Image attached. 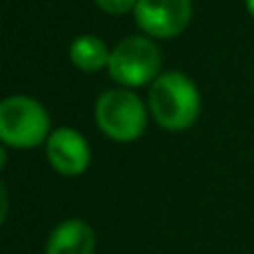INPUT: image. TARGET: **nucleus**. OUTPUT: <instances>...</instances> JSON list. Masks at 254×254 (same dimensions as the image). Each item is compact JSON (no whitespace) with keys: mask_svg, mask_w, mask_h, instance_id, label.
I'll return each mask as SVG.
<instances>
[{"mask_svg":"<svg viewBox=\"0 0 254 254\" xmlns=\"http://www.w3.org/2000/svg\"><path fill=\"white\" fill-rule=\"evenodd\" d=\"M147 107L158 125L167 131H185L198 121L201 92L183 71H163L147 92Z\"/></svg>","mask_w":254,"mask_h":254,"instance_id":"f257e3e1","label":"nucleus"},{"mask_svg":"<svg viewBox=\"0 0 254 254\" xmlns=\"http://www.w3.org/2000/svg\"><path fill=\"white\" fill-rule=\"evenodd\" d=\"M52 119L40 101L25 94L7 96L0 103V140L13 149H34L52 134Z\"/></svg>","mask_w":254,"mask_h":254,"instance_id":"f03ea898","label":"nucleus"},{"mask_svg":"<svg viewBox=\"0 0 254 254\" xmlns=\"http://www.w3.org/2000/svg\"><path fill=\"white\" fill-rule=\"evenodd\" d=\"M149 107L129 87L107 89L98 96L94 107L96 125L107 138L116 143H131L145 134Z\"/></svg>","mask_w":254,"mask_h":254,"instance_id":"7ed1b4c3","label":"nucleus"},{"mask_svg":"<svg viewBox=\"0 0 254 254\" xmlns=\"http://www.w3.org/2000/svg\"><path fill=\"white\" fill-rule=\"evenodd\" d=\"M163 52L156 40L149 36H127L123 38L110 56V78L121 87H143L152 85L163 74Z\"/></svg>","mask_w":254,"mask_h":254,"instance_id":"20e7f679","label":"nucleus"},{"mask_svg":"<svg viewBox=\"0 0 254 254\" xmlns=\"http://www.w3.org/2000/svg\"><path fill=\"white\" fill-rule=\"evenodd\" d=\"M192 0H138L134 20L145 36L170 40L183 34L192 20Z\"/></svg>","mask_w":254,"mask_h":254,"instance_id":"39448f33","label":"nucleus"},{"mask_svg":"<svg viewBox=\"0 0 254 254\" xmlns=\"http://www.w3.org/2000/svg\"><path fill=\"white\" fill-rule=\"evenodd\" d=\"M45 154L49 165L63 176L85 174L92 163L87 138L74 127H56L45 143Z\"/></svg>","mask_w":254,"mask_h":254,"instance_id":"423d86ee","label":"nucleus"},{"mask_svg":"<svg viewBox=\"0 0 254 254\" xmlns=\"http://www.w3.org/2000/svg\"><path fill=\"white\" fill-rule=\"evenodd\" d=\"M96 234L83 219H67L49 232L45 254H94Z\"/></svg>","mask_w":254,"mask_h":254,"instance_id":"0eeeda50","label":"nucleus"},{"mask_svg":"<svg viewBox=\"0 0 254 254\" xmlns=\"http://www.w3.org/2000/svg\"><path fill=\"white\" fill-rule=\"evenodd\" d=\"M112 49L105 45V40L94 34H80L69 45V61L76 69L85 74H96L110 65Z\"/></svg>","mask_w":254,"mask_h":254,"instance_id":"6e6552de","label":"nucleus"},{"mask_svg":"<svg viewBox=\"0 0 254 254\" xmlns=\"http://www.w3.org/2000/svg\"><path fill=\"white\" fill-rule=\"evenodd\" d=\"M94 2L107 16H125V13L134 11L138 0H94Z\"/></svg>","mask_w":254,"mask_h":254,"instance_id":"1a4fd4ad","label":"nucleus"},{"mask_svg":"<svg viewBox=\"0 0 254 254\" xmlns=\"http://www.w3.org/2000/svg\"><path fill=\"white\" fill-rule=\"evenodd\" d=\"M0 198H2V212H0V221L7 219V188H0Z\"/></svg>","mask_w":254,"mask_h":254,"instance_id":"9d476101","label":"nucleus"},{"mask_svg":"<svg viewBox=\"0 0 254 254\" xmlns=\"http://www.w3.org/2000/svg\"><path fill=\"white\" fill-rule=\"evenodd\" d=\"M246 9L250 11V16L254 18V0H246Z\"/></svg>","mask_w":254,"mask_h":254,"instance_id":"9b49d317","label":"nucleus"}]
</instances>
